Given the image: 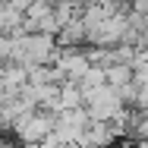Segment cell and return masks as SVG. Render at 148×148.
Segmentation results:
<instances>
[{"label":"cell","instance_id":"cell-2","mask_svg":"<svg viewBox=\"0 0 148 148\" xmlns=\"http://www.w3.org/2000/svg\"><path fill=\"white\" fill-rule=\"evenodd\" d=\"M104 76H107V85L120 88V85H126V82L132 79V63H120V60H114V63L104 66Z\"/></svg>","mask_w":148,"mask_h":148},{"label":"cell","instance_id":"cell-1","mask_svg":"<svg viewBox=\"0 0 148 148\" xmlns=\"http://www.w3.org/2000/svg\"><path fill=\"white\" fill-rule=\"evenodd\" d=\"M22 44H25V63H54L60 54L57 38L44 32H25Z\"/></svg>","mask_w":148,"mask_h":148},{"label":"cell","instance_id":"cell-3","mask_svg":"<svg viewBox=\"0 0 148 148\" xmlns=\"http://www.w3.org/2000/svg\"><path fill=\"white\" fill-rule=\"evenodd\" d=\"M38 22V32H44V35H54L57 38V32H60V22H57V16H54V10L51 13H44L41 19H35Z\"/></svg>","mask_w":148,"mask_h":148}]
</instances>
